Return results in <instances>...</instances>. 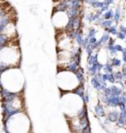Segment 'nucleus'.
Listing matches in <instances>:
<instances>
[{
	"label": "nucleus",
	"instance_id": "f257e3e1",
	"mask_svg": "<svg viewBox=\"0 0 126 133\" xmlns=\"http://www.w3.org/2000/svg\"><path fill=\"white\" fill-rule=\"evenodd\" d=\"M104 64L101 62H96L93 65H87L86 67V70H87V73L88 75H90V77H94V76H96L97 73H101L102 69H103Z\"/></svg>",
	"mask_w": 126,
	"mask_h": 133
},
{
	"label": "nucleus",
	"instance_id": "f03ea898",
	"mask_svg": "<svg viewBox=\"0 0 126 133\" xmlns=\"http://www.w3.org/2000/svg\"><path fill=\"white\" fill-rule=\"evenodd\" d=\"M90 85L95 90L98 91L99 92L101 91H103L104 89H105L106 87H108L107 85H104L101 84L100 82V81L98 80V78L96 77V76H94V77H90Z\"/></svg>",
	"mask_w": 126,
	"mask_h": 133
},
{
	"label": "nucleus",
	"instance_id": "7ed1b4c3",
	"mask_svg": "<svg viewBox=\"0 0 126 133\" xmlns=\"http://www.w3.org/2000/svg\"><path fill=\"white\" fill-rule=\"evenodd\" d=\"M79 67H80V64L77 62H76L73 58L65 64V69H66V71L71 72V73H75L79 69Z\"/></svg>",
	"mask_w": 126,
	"mask_h": 133
},
{
	"label": "nucleus",
	"instance_id": "20e7f679",
	"mask_svg": "<svg viewBox=\"0 0 126 133\" xmlns=\"http://www.w3.org/2000/svg\"><path fill=\"white\" fill-rule=\"evenodd\" d=\"M94 112L97 117H104L106 116L105 108L102 103H98L94 106Z\"/></svg>",
	"mask_w": 126,
	"mask_h": 133
},
{
	"label": "nucleus",
	"instance_id": "39448f33",
	"mask_svg": "<svg viewBox=\"0 0 126 133\" xmlns=\"http://www.w3.org/2000/svg\"><path fill=\"white\" fill-rule=\"evenodd\" d=\"M120 102V96L119 97H115V96H110L109 100L106 103V106L110 108H116L118 107L119 102Z\"/></svg>",
	"mask_w": 126,
	"mask_h": 133
},
{
	"label": "nucleus",
	"instance_id": "423d86ee",
	"mask_svg": "<svg viewBox=\"0 0 126 133\" xmlns=\"http://www.w3.org/2000/svg\"><path fill=\"white\" fill-rule=\"evenodd\" d=\"M119 112H120L119 111L114 109V110H111L110 112H108L105 117L110 120V121L111 123H116L119 117Z\"/></svg>",
	"mask_w": 126,
	"mask_h": 133
},
{
	"label": "nucleus",
	"instance_id": "0eeeda50",
	"mask_svg": "<svg viewBox=\"0 0 126 133\" xmlns=\"http://www.w3.org/2000/svg\"><path fill=\"white\" fill-rule=\"evenodd\" d=\"M75 75L80 84H84L86 82V80H85V73L82 67H79V69L75 73Z\"/></svg>",
	"mask_w": 126,
	"mask_h": 133
},
{
	"label": "nucleus",
	"instance_id": "6e6552de",
	"mask_svg": "<svg viewBox=\"0 0 126 133\" xmlns=\"http://www.w3.org/2000/svg\"><path fill=\"white\" fill-rule=\"evenodd\" d=\"M111 88V96H115V97H119L123 93V88L121 87L117 86L115 84H113L110 86Z\"/></svg>",
	"mask_w": 126,
	"mask_h": 133
},
{
	"label": "nucleus",
	"instance_id": "1a4fd4ad",
	"mask_svg": "<svg viewBox=\"0 0 126 133\" xmlns=\"http://www.w3.org/2000/svg\"><path fill=\"white\" fill-rule=\"evenodd\" d=\"M110 38V35L108 33V32H105L103 34H102V36L100 38V39H98V43L99 45L101 46V47H103V46H105L106 44L108 43V41L109 39Z\"/></svg>",
	"mask_w": 126,
	"mask_h": 133
},
{
	"label": "nucleus",
	"instance_id": "9d476101",
	"mask_svg": "<svg viewBox=\"0 0 126 133\" xmlns=\"http://www.w3.org/2000/svg\"><path fill=\"white\" fill-rule=\"evenodd\" d=\"M116 125L119 126V127H123V126H126V115L124 112H119V119L116 122Z\"/></svg>",
	"mask_w": 126,
	"mask_h": 133
},
{
	"label": "nucleus",
	"instance_id": "9b49d317",
	"mask_svg": "<svg viewBox=\"0 0 126 133\" xmlns=\"http://www.w3.org/2000/svg\"><path fill=\"white\" fill-rule=\"evenodd\" d=\"M73 93L75 95L78 96L79 97H81L83 99L84 95H85V88H84V84H80L79 86H77V88H76L73 90Z\"/></svg>",
	"mask_w": 126,
	"mask_h": 133
},
{
	"label": "nucleus",
	"instance_id": "f8f14e48",
	"mask_svg": "<svg viewBox=\"0 0 126 133\" xmlns=\"http://www.w3.org/2000/svg\"><path fill=\"white\" fill-rule=\"evenodd\" d=\"M102 71H103L104 73H107V74L114 73V67H113V65L111 64V62H110V58L109 59V61H107V62L104 64Z\"/></svg>",
	"mask_w": 126,
	"mask_h": 133
},
{
	"label": "nucleus",
	"instance_id": "ddd939ff",
	"mask_svg": "<svg viewBox=\"0 0 126 133\" xmlns=\"http://www.w3.org/2000/svg\"><path fill=\"white\" fill-rule=\"evenodd\" d=\"M121 15H122V12H121V8L120 7H117L114 10V17H113L112 20L114 21V23L117 24L121 19Z\"/></svg>",
	"mask_w": 126,
	"mask_h": 133
},
{
	"label": "nucleus",
	"instance_id": "4468645a",
	"mask_svg": "<svg viewBox=\"0 0 126 133\" xmlns=\"http://www.w3.org/2000/svg\"><path fill=\"white\" fill-rule=\"evenodd\" d=\"M8 42H9V38L6 34L0 33V51L6 47Z\"/></svg>",
	"mask_w": 126,
	"mask_h": 133
},
{
	"label": "nucleus",
	"instance_id": "2eb2a0df",
	"mask_svg": "<svg viewBox=\"0 0 126 133\" xmlns=\"http://www.w3.org/2000/svg\"><path fill=\"white\" fill-rule=\"evenodd\" d=\"M99 62V52L87 57V65H93Z\"/></svg>",
	"mask_w": 126,
	"mask_h": 133
},
{
	"label": "nucleus",
	"instance_id": "dca6fc26",
	"mask_svg": "<svg viewBox=\"0 0 126 133\" xmlns=\"http://www.w3.org/2000/svg\"><path fill=\"white\" fill-rule=\"evenodd\" d=\"M110 62H111V64L113 65V67H117V68L121 67L123 65L122 59H119L117 57H112V58H110Z\"/></svg>",
	"mask_w": 126,
	"mask_h": 133
},
{
	"label": "nucleus",
	"instance_id": "f3484780",
	"mask_svg": "<svg viewBox=\"0 0 126 133\" xmlns=\"http://www.w3.org/2000/svg\"><path fill=\"white\" fill-rule=\"evenodd\" d=\"M105 31L106 32H108L110 35H113V36H116L117 33L119 32V29L118 27H117V24H113L111 27L105 28Z\"/></svg>",
	"mask_w": 126,
	"mask_h": 133
},
{
	"label": "nucleus",
	"instance_id": "a211bd4d",
	"mask_svg": "<svg viewBox=\"0 0 126 133\" xmlns=\"http://www.w3.org/2000/svg\"><path fill=\"white\" fill-rule=\"evenodd\" d=\"M84 37H83V33H82V31L81 29L78 31L77 32V35L76 37V38H75V42L79 46V47H81V45H82V43H83V41H84Z\"/></svg>",
	"mask_w": 126,
	"mask_h": 133
},
{
	"label": "nucleus",
	"instance_id": "6ab92c4d",
	"mask_svg": "<svg viewBox=\"0 0 126 133\" xmlns=\"http://www.w3.org/2000/svg\"><path fill=\"white\" fill-rule=\"evenodd\" d=\"M105 47V49L109 52V53H110V55L111 58H112V57H116V55L118 54V52L116 51L114 45H108V44H106Z\"/></svg>",
	"mask_w": 126,
	"mask_h": 133
},
{
	"label": "nucleus",
	"instance_id": "aec40b11",
	"mask_svg": "<svg viewBox=\"0 0 126 133\" xmlns=\"http://www.w3.org/2000/svg\"><path fill=\"white\" fill-rule=\"evenodd\" d=\"M105 3H104L103 1H100V0H93L92 3H91L90 6L95 9H101L102 8L104 7Z\"/></svg>",
	"mask_w": 126,
	"mask_h": 133
},
{
	"label": "nucleus",
	"instance_id": "412c9836",
	"mask_svg": "<svg viewBox=\"0 0 126 133\" xmlns=\"http://www.w3.org/2000/svg\"><path fill=\"white\" fill-rule=\"evenodd\" d=\"M114 11L112 9V8H110V10L106 11V12L104 13L103 14H102V18H103L105 20H110V19H113V17H114Z\"/></svg>",
	"mask_w": 126,
	"mask_h": 133
},
{
	"label": "nucleus",
	"instance_id": "4be33fe9",
	"mask_svg": "<svg viewBox=\"0 0 126 133\" xmlns=\"http://www.w3.org/2000/svg\"><path fill=\"white\" fill-rule=\"evenodd\" d=\"M114 75L115 77L116 81H123V82H125V80L126 79V77L124 75L121 71L114 72Z\"/></svg>",
	"mask_w": 126,
	"mask_h": 133
},
{
	"label": "nucleus",
	"instance_id": "5701e85b",
	"mask_svg": "<svg viewBox=\"0 0 126 133\" xmlns=\"http://www.w3.org/2000/svg\"><path fill=\"white\" fill-rule=\"evenodd\" d=\"M113 24H114V21H113L112 19H110V20H104L103 22H102V23L101 24L100 27L104 28V29H105V28L111 27Z\"/></svg>",
	"mask_w": 126,
	"mask_h": 133
},
{
	"label": "nucleus",
	"instance_id": "b1692460",
	"mask_svg": "<svg viewBox=\"0 0 126 133\" xmlns=\"http://www.w3.org/2000/svg\"><path fill=\"white\" fill-rule=\"evenodd\" d=\"M81 0H71L70 8L81 9Z\"/></svg>",
	"mask_w": 126,
	"mask_h": 133
},
{
	"label": "nucleus",
	"instance_id": "393cba45",
	"mask_svg": "<svg viewBox=\"0 0 126 133\" xmlns=\"http://www.w3.org/2000/svg\"><path fill=\"white\" fill-rule=\"evenodd\" d=\"M97 33V30L95 29V27H90L88 28V32H87V37L88 38H93V37H95Z\"/></svg>",
	"mask_w": 126,
	"mask_h": 133
},
{
	"label": "nucleus",
	"instance_id": "a878e982",
	"mask_svg": "<svg viewBox=\"0 0 126 133\" xmlns=\"http://www.w3.org/2000/svg\"><path fill=\"white\" fill-rule=\"evenodd\" d=\"M108 82H110V84H114L116 83V79H115V77L114 75V73H109L108 74V80H107Z\"/></svg>",
	"mask_w": 126,
	"mask_h": 133
},
{
	"label": "nucleus",
	"instance_id": "bb28decb",
	"mask_svg": "<svg viewBox=\"0 0 126 133\" xmlns=\"http://www.w3.org/2000/svg\"><path fill=\"white\" fill-rule=\"evenodd\" d=\"M94 51L95 50L93 49L92 46L90 44H89L87 47H86V55H87V57H90V55L94 54Z\"/></svg>",
	"mask_w": 126,
	"mask_h": 133
},
{
	"label": "nucleus",
	"instance_id": "cd10ccee",
	"mask_svg": "<svg viewBox=\"0 0 126 133\" xmlns=\"http://www.w3.org/2000/svg\"><path fill=\"white\" fill-rule=\"evenodd\" d=\"M103 94H105V96H108V97H110V96H111V88H110V87H106V88L104 89L103 91H101Z\"/></svg>",
	"mask_w": 126,
	"mask_h": 133
},
{
	"label": "nucleus",
	"instance_id": "c85d7f7f",
	"mask_svg": "<svg viewBox=\"0 0 126 133\" xmlns=\"http://www.w3.org/2000/svg\"><path fill=\"white\" fill-rule=\"evenodd\" d=\"M116 38L119 39V40H123V41H125V38H126V35L125 33H123V32H119L118 33H117V35H116Z\"/></svg>",
	"mask_w": 126,
	"mask_h": 133
},
{
	"label": "nucleus",
	"instance_id": "c756f323",
	"mask_svg": "<svg viewBox=\"0 0 126 133\" xmlns=\"http://www.w3.org/2000/svg\"><path fill=\"white\" fill-rule=\"evenodd\" d=\"M92 17H93L92 13H89V14H86V16H85V20L86 22H89V23H91L92 22Z\"/></svg>",
	"mask_w": 126,
	"mask_h": 133
},
{
	"label": "nucleus",
	"instance_id": "7c9ffc66",
	"mask_svg": "<svg viewBox=\"0 0 126 133\" xmlns=\"http://www.w3.org/2000/svg\"><path fill=\"white\" fill-rule=\"evenodd\" d=\"M118 107H119V112H123V111L126 108V104L124 103L122 101H120V102H119Z\"/></svg>",
	"mask_w": 126,
	"mask_h": 133
},
{
	"label": "nucleus",
	"instance_id": "2f4dec72",
	"mask_svg": "<svg viewBox=\"0 0 126 133\" xmlns=\"http://www.w3.org/2000/svg\"><path fill=\"white\" fill-rule=\"evenodd\" d=\"M89 44H90V43H89V38H87V37H86V38H84V41H83V43H82V45H81V47L84 49H86V47H87Z\"/></svg>",
	"mask_w": 126,
	"mask_h": 133
},
{
	"label": "nucleus",
	"instance_id": "473e14b6",
	"mask_svg": "<svg viewBox=\"0 0 126 133\" xmlns=\"http://www.w3.org/2000/svg\"><path fill=\"white\" fill-rule=\"evenodd\" d=\"M83 101L85 102V103H89L90 102V94L88 92H85Z\"/></svg>",
	"mask_w": 126,
	"mask_h": 133
},
{
	"label": "nucleus",
	"instance_id": "72a5a7b5",
	"mask_svg": "<svg viewBox=\"0 0 126 133\" xmlns=\"http://www.w3.org/2000/svg\"><path fill=\"white\" fill-rule=\"evenodd\" d=\"M114 47H115V49H116V51L118 52V53H122L123 52V50H124V47L121 44H115L114 45Z\"/></svg>",
	"mask_w": 126,
	"mask_h": 133
},
{
	"label": "nucleus",
	"instance_id": "f704fd0d",
	"mask_svg": "<svg viewBox=\"0 0 126 133\" xmlns=\"http://www.w3.org/2000/svg\"><path fill=\"white\" fill-rule=\"evenodd\" d=\"M115 42H116V39L114 38H112V37H110V39H109V41H108L107 44L108 45H115L116 44Z\"/></svg>",
	"mask_w": 126,
	"mask_h": 133
},
{
	"label": "nucleus",
	"instance_id": "c9c22d12",
	"mask_svg": "<svg viewBox=\"0 0 126 133\" xmlns=\"http://www.w3.org/2000/svg\"><path fill=\"white\" fill-rule=\"evenodd\" d=\"M98 42V39L96 38V37H93V38H89V43L90 44H95Z\"/></svg>",
	"mask_w": 126,
	"mask_h": 133
},
{
	"label": "nucleus",
	"instance_id": "e433bc0d",
	"mask_svg": "<svg viewBox=\"0 0 126 133\" xmlns=\"http://www.w3.org/2000/svg\"><path fill=\"white\" fill-rule=\"evenodd\" d=\"M118 29H119V32H123V33H125V35H126V27H125V26H124V25H119V28H118Z\"/></svg>",
	"mask_w": 126,
	"mask_h": 133
},
{
	"label": "nucleus",
	"instance_id": "4c0bfd02",
	"mask_svg": "<svg viewBox=\"0 0 126 133\" xmlns=\"http://www.w3.org/2000/svg\"><path fill=\"white\" fill-rule=\"evenodd\" d=\"M122 61L124 63H126V47H124L122 53Z\"/></svg>",
	"mask_w": 126,
	"mask_h": 133
},
{
	"label": "nucleus",
	"instance_id": "58836bf2",
	"mask_svg": "<svg viewBox=\"0 0 126 133\" xmlns=\"http://www.w3.org/2000/svg\"><path fill=\"white\" fill-rule=\"evenodd\" d=\"M101 18V16H100L99 14H97L96 13L95 14H93V17H92V23H95V22H96L98 19Z\"/></svg>",
	"mask_w": 126,
	"mask_h": 133
},
{
	"label": "nucleus",
	"instance_id": "ea45409f",
	"mask_svg": "<svg viewBox=\"0 0 126 133\" xmlns=\"http://www.w3.org/2000/svg\"><path fill=\"white\" fill-rule=\"evenodd\" d=\"M120 101H122L124 103L126 104V91H123V93L120 96Z\"/></svg>",
	"mask_w": 126,
	"mask_h": 133
},
{
	"label": "nucleus",
	"instance_id": "a19ab883",
	"mask_svg": "<svg viewBox=\"0 0 126 133\" xmlns=\"http://www.w3.org/2000/svg\"><path fill=\"white\" fill-rule=\"evenodd\" d=\"M104 20H105V19L102 18V17H101V18H100L96 22H95V25H97V26H101V24L102 23V22H103Z\"/></svg>",
	"mask_w": 126,
	"mask_h": 133
},
{
	"label": "nucleus",
	"instance_id": "79ce46f5",
	"mask_svg": "<svg viewBox=\"0 0 126 133\" xmlns=\"http://www.w3.org/2000/svg\"><path fill=\"white\" fill-rule=\"evenodd\" d=\"M110 6H109V5H104V7L101 8V11L103 12V14L105 12H106V11H108V10H110Z\"/></svg>",
	"mask_w": 126,
	"mask_h": 133
},
{
	"label": "nucleus",
	"instance_id": "37998d69",
	"mask_svg": "<svg viewBox=\"0 0 126 133\" xmlns=\"http://www.w3.org/2000/svg\"><path fill=\"white\" fill-rule=\"evenodd\" d=\"M121 72H122L124 75L126 77V63H124L122 65V67H121Z\"/></svg>",
	"mask_w": 126,
	"mask_h": 133
},
{
	"label": "nucleus",
	"instance_id": "c03bdc74",
	"mask_svg": "<svg viewBox=\"0 0 126 133\" xmlns=\"http://www.w3.org/2000/svg\"><path fill=\"white\" fill-rule=\"evenodd\" d=\"M104 124H105V126H110V124H111V122L110 121V120H109L106 117H105V120H104Z\"/></svg>",
	"mask_w": 126,
	"mask_h": 133
},
{
	"label": "nucleus",
	"instance_id": "a18cd8bd",
	"mask_svg": "<svg viewBox=\"0 0 126 133\" xmlns=\"http://www.w3.org/2000/svg\"><path fill=\"white\" fill-rule=\"evenodd\" d=\"M96 14H99L100 15V16H102V14H103V12H102V11H101V9H97L96 10Z\"/></svg>",
	"mask_w": 126,
	"mask_h": 133
},
{
	"label": "nucleus",
	"instance_id": "49530a36",
	"mask_svg": "<svg viewBox=\"0 0 126 133\" xmlns=\"http://www.w3.org/2000/svg\"><path fill=\"white\" fill-rule=\"evenodd\" d=\"M92 1H93V0H83L84 3H86L89 4V5H90L91 3H92Z\"/></svg>",
	"mask_w": 126,
	"mask_h": 133
},
{
	"label": "nucleus",
	"instance_id": "de8ad7c7",
	"mask_svg": "<svg viewBox=\"0 0 126 133\" xmlns=\"http://www.w3.org/2000/svg\"><path fill=\"white\" fill-rule=\"evenodd\" d=\"M124 83H125V88H126V79L125 80V82H124Z\"/></svg>",
	"mask_w": 126,
	"mask_h": 133
},
{
	"label": "nucleus",
	"instance_id": "09e8293b",
	"mask_svg": "<svg viewBox=\"0 0 126 133\" xmlns=\"http://www.w3.org/2000/svg\"><path fill=\"white\" fill-rule=\"evenodd\" d=\"M123 112H125V115H126V108L125 109V110H124V111H123Z\"/></svg>",
	"mask_w": 126,
	"mask_h": 133
},
{
	"label": "nucleus",
	"instance_id": "8fccbe9b",
	"mask_svg": "<svg viewBox=\"0 0 126 133\" xmlns=\"http://www.w3.org/2000/svg\"><path fill=\"white\" fill-rule=\"evenodd\" d=\"M125 44H126V38H125Z\"/></svg>",
	"mask_w": 126,
	"mask_h": 133
},
{
	"label": "nucleus",
	"instance_id": "3c124183",
	"mask_svg": "<svg viewBox=\"0 0 126 133\" xmlns=\"http://www.w3.org/2000/svg\"><path fill=\"white\" fill-rule=\"evenodd\" d=\"M125 3H126V0H125Z\"/></svg>",
	"mask_w": 126,
	"mask_h": 133
}]
</instances>
